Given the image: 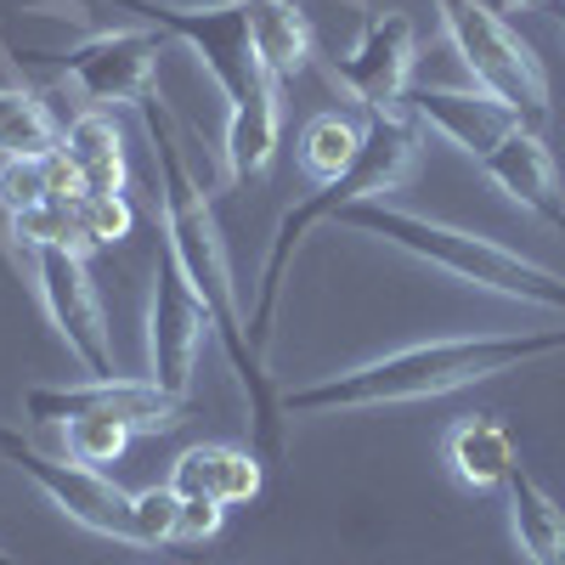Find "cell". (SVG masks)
Listing matches in <instances>:
<instances>
[{
    "instance_id": "3957f363",
    "label": "cell",
    "mask_w": 565,
    "mask_h": 565,
    "mask_svg": "<svg viewBox=\"0 0 565 565\" xmlns=\"http://www.w3.org/2000/svg\"><path fill=\"white\" fill-rule=\"evenodd\" d=\"M340 226L351 232H367V238H380L413 260H424L430 271L463 282V289H487V295H503L514 306H537V311H554L565 317V277L514 255L492 238H481V232H463V226H447V221H430L418 210H396L385 199H362L351 210L334 215Z\"/></svg>"
},
{
    "instance_id": "7a4b0ae2",
    "label": "cell",
    "mask_w": 565,
    "mask_h": 565,
    "mask_svg": "<svg viewBox=\"0 0 565 565\" xmlns=\"http://www.w3.org/2000/svg\"><path fill=\"white\" fill-rule=\"evenodd\" d=\"M565 351V328H532V334H476V340H424L385 351L362 367L328 373L317 385H289L277 402L282 413H362V407H396V402H430L463 385L498 380L526 362Z\"/></svg>"
},
{
    "instance_id": "f1b7e54d",
    "label": "cell",
    "mask_w": 565,
    "mask_h": 565,
    "mask_svg": "<svg viewBox=\"0 0 565 565\" xmlns=\"http://www.w3.org/2000/svg\"><path fill=\"white\" fill-rule=\"evenodd\" d=\"M23 441H29V436H23V430H12V424L0 418V458H12V452H18Z\"/></svg>"
},
{
    "instance_id": "603a6c76",
    "label": "cell",
    "mask_w": 565,
    "mask_h": 565,
    "mask_svg": "<svg viewBox=\"0 0 565 565\" xmlns=\"http://www.w3.org/2000/svg\"><path fill=\"white\" fill-rule=\"evenodd\" d=\"M221 476H226V447L204 441V447H186L170 469V487L175 498H221Z\"/></svg>"
},
{
    "instance_id": "e0dca14e",
    "label": "cell",
    "mask_w": 565,
    "mask_h": 565,
    "mask_svg": "<svg viewBox=\"0 0 565 565\" xmlns=\"http://www.w3.org/2000/svg\"><path fill=\"white\" fill-rule=\"evenodd\" d=\"M63 153L79 164L85 193H125V141L108 114H97V108L79 114L63 130Z\"/></svg>"
},
{
    "instance_id": "6da1fadb",
    "label": "cell",
    "mask_w": 565,
    "mask_h": 565,
    "mask_svg": "<svg viewBox=\"0 0 565 565\" xmlns=\"http://www.w3.org/2000/svg\"><path fill=\"white\" fill-rule=\"evenodd\" d=\"M141 125H148V148H153V164H159V210H164V249L170 260L181 266V277L193 282V295L204 300L215 334L226 345V362L238 373V385L249 396V413H255V430L266 441V452L282 447V402L271 396V380H266V356L255 351L249 340V317L238 306V282H232V260H226V238L215 226V210H210V193L204 181L193 175V159H186V141L175 130V119L159 108V97L136 103Z\"/></svg>"
},
{
    "instance_id": "4316f807",
    "label": "cell",
    "mask_w": 565,
    "mask_h": 565,
    "mask_svg": "<svg viewBox=\"0 0 565 565\" xmlns=\"http://www.w3.org/2000/svg\"><path fill=\"white\" fill-rule=\"evenodd\" d=\"M226 521V503L221 498H181V526H175V543H210Z\"/></svg>"
},
{
    "instance_id": "277c9868",
    "label": "cell",
    "mask_w": 565,
    "mask_h": 565,
    "mask_svg": "<svg viewBox=\"0 0 565 565\" xmlns=\"http://www.w3.org/2000/svg\"><path fill=\"white\" fill-rule=\"evenodd\" d=\"M418 164V125L402 114V108H367V125H362V148L356 159L322 181L317 193H306L295 210H282L277 232H271V255L260 266V295H255V311H249V340L255 351L266 356V340H271V311H277V282H282V266L300 249V238L317 226V221H334L340 210L362 204V199H385L413 175Z\"/></svg>"
},
{
    "instance_id": "52a82bcc",
    "label": "cell",
    "mask_w": 565,
    "mask_h": 565,
    "mask_svg": "<svg viewBox=\"0 0 565 565\" xmlns=\"http://www.w3.org/2000/svg\"><path fill=\"white\" fill-rule=\"evenodd\" d=\"M215 334V322L204 311V300L193 295V282L181 277V266L170 260V249L153 260V289H148V380L186 402L199 380V351Z\"/></svg>"
},
{
    "instance_id": "f546056e",
    "label": "cell",
    "mask_w": 565,
    "mask_h": 565,
    "mask_svg": "<svg viewBox=\"0 0 565 565\" xmlns=\"http://www.w3.org/2000/svg\"><path fill=\"white\" fill-rule=\"evenodd\" d=\"M487 7H492L498 18H509V12H521V7H537V0H487Z\"/></svg>"
},
{
    "instance_id": "8fae6325",
    "label": "cell",
    "mask_w": 565,
    "mask_h": 565,
    "mask_svg": "<svg viewBox=\"0 0 565 565\" xmlns=\"http://www.w3.org/2000/svg\"><path fill=\"white\" fill-rule=\"evenodd\" d=\"M68 79L85 90L90 103H141L153 90L159 68V34L153 29H103L85 34L74 52L63 57Z\"/></svg>"
},
{
    "instance_id": "d4e9b609",
    "label": "cell",
    "mask_w": 565,
    "mask_h": 565,
    "mask_svg": "<svg viewBox=\"0 0 565 565\" xmlns=\"http://www.w3.org/2000/svg\"><path fill=\"white\" fill-rule=\"evenodd\" d=\"M12 232H18V244H23V249L57 244V238H68V244H74V221H68V204H57V199H45V204H34V210L12 215Z\"/></svg>"
},
{
    "instance_id": "ffe728a7",
    "label": "cell",
    "mask_w": 565,
    "mask_h": 565,
    "mask_svg": "<svg viewBox=\"0 0 565 565\" xmlns=\"http://www.w3.org/2000/svg\"><path fill=\"white\" fill-rule=\"evenodd\" d=\"M68 221H74V244H90V249L125 244L136 232V210L125 193H85L68 204Z\"/></svg>"
},
{
    "instance_id": "1f68e13d",
    "label": "cell",
    "mask_w": 565,
    "mask_h": 565,
    "mask_svg": "<svg viewBox=\"0 0 565 565\" xmlns=\"http://www.w3.org/2000/svg\"><path fill=\"white\" fill-rule=\"evenodd\" d=\"M559 34H565V12H559Z\"/></svg>"
},
{
    "instance_id": "5b68a950",
    "label": "cell",
    "mask_w": 565,
    "mask_h": 565,
    "mask_svg": "<svg viewBox=\"0 0 565 565\" xmlns=\"http://www.w3.org/2000/svg\"><path fill=\"white\" fill-rule=\"evenodd\" d=\"M436 7H441L447 40L458 45V57L476 74V85L487 97H498L526 130H543L548 125V74H543L532 45L487 0H436Z\"/></svg>"
},
{
    "instance_id": "44dd1931",
    "label": "cell",
    "mask_w": 565,
    "mask_h": 565,
    "mask_svg": "<svg viewBox=\"0 0 565 565\" xmlns=\"http://www.w3.org/2000/svg\"><path fill=\"white\" fill-rule=\"evenodd\" d=\"M130 424L119 418H97V413H85V418H68V458L74 463H90V469H103V463H119L125 447H130Z\"/></svg>"
},
{
    "instance_id": "2e32d148",
    "label": "cell",
    "mask_w": 565,
    "mask_h": 565,
    "mask_svg": "<svg viewBox=\"0 0 565 565\" xmlns=\"http://www.w3.org/2000/svg\"><path fill=\"white\" fill-rule=\"evenodd\" d=\"M249 40L255 57L277 85H295L311 63V29L300 0H249Z\"/></svg>"
},
{
    "instance_id": "83f0119b",
    "label": "cell",
    "mask_w": 565,
    "mask_h": 565,
    "mask_svg": "<svg viewBox=\"0 0 565 565\" xmlns=\"http://www.w3.org/2000/svg\"><path fill=\"white\" fill-rule=\"evenodd\" d=\"M45 199H57V204H74V199H85V175H79V164L57 148L52 159H45Z\"/></svg>"
},
{
    "instance_id": "9a60e30c",
    "label": "cell",
    "mask_w": 565,
    "mask_h": 565,
    "mask_svg": "<svg viewBox=\"0 0 565 565\" xmlns=\"http://www.w3.org/2000/svg\"><path fill=\"white\" fill-rule=\"evenodd\" d=\"M503 498H509V532L521 543V554L532 565H565V509L526 463H514V476L503 481Z\"/></svg>"
},
{
    "instance_id": "4fadbf2b",
    "label": "cell",
    "mask_w": 565,
    "mask_h": 565,
    "mask_svg": "<svg viewBox=\"0 0 565 565\" xmlns=\"http://www.w3.org/2000/svg\"><path fill=\"white\" fill-rule=\"evenodd\" d=\"M481 170H487V181L498 186V193H509L521 210H532L548 226H565V186H559V170H554V153H548L543 130L514 125L481 159Z\"/></svg>"
},
{
    "instance_id": "8992f818",
    "label": "cell",
    "mask_w": 565,
    "mask_h": 565,
    "mask_svg": "<svg viewBox=\"0 0 565 565\" xmlns=\"http://www.w3.org/2000/svg\"><path fill=\"white\" fill-rule=\"evenodd\" d=\"M34 282H40V306L52 317L57 340L68 345V356L79 362L85 380H114V345H108V322H103V300L90 289V271L79 244L57 238V244H40L29 249Z\"/></svg>"
},
{
    "instance_id": "4dcf8cb0",
    "label": "cell",
    "mask_w": 565,
    "mask_h": 565,
    "mask_svg": "<svg viewBox=\"0 0 565 565\" xmlns=\"http://www.w3.org/2000/svg\"><path fill=\"white\" fill-rule=\"evenodd\" d=\"M0 565H18V559H12V554H0Z\"/></svg>"
},
{
    "instance_id": "30bf717a",
    "label": "cell",
    "mask_w": 565,
    "mask_h": 565,
    "mask_svg": "<svg viewBox=\"0 0 565 565\" xmlns=\"http://www.w3.org/2000/svg\"><path fill=\"white\" fill-rule=\"evenodd\" d=\"M413 57H418V34H413V18L407 12H373L356 34L351 52L328 68V79L345 85L351 97L367 108H402L407 97V74H413Z\"/></svg>"
},
{
    "instance_id": "484cf974",
    "label": "cell",
    "mask_w": 565,
    "mask_h": 565,
    "mask_svg": "<svg viewBox=\"0 0 565 565\" xmlns=\"http://www.w3.org/2000/svg\"><path fill=\"white\" fill-rule=\"evenodd\" d=\"M260 498V458L244 447H226V476H221V503H255Z\"/></svg>"
},
{
    "instance_id": "7402d4cb",
    "label": "cell",
    "mask_w": 565,
    "mask_h": 565,
    "mask_svg": "<svg viewBox=\"0 0 565 565\" xmlns=\"http://www.w3.org/2000/svg\"><path fill=\"white\" fill-rule=\"evenodd\" d=\"M130 521H136V543H141V548L175 543V526H181V498H175V487L130 492Z\"/></svg>"
},
{
    "instance_id": "9c48e42d",
    "label": "cell",
    "mask_w": 565,
    "mask_h": 565,
    "mask_svg": "<svg viewBox=\"0 0 565 565\" xmlns=\"http://www.w3.org/2000/svg\"><path fill=\"white\" fill-rule=\"evenodd\" d=\"M7 463H18V476H29L45 498H52L74 526L114 537V543H136V521H130V492H119L103 469L74 463V458H52L34 441H23Z\"/></svg>"
},
{
    "instance_id": "5bb4252c",
    "label": "cell",
    "mask_w": 565,
    "mask_h": 565,
    "mask_svg": "<svg viewBox=\"0 0 565 565\" xmlns=\"http://www.w3.org/2000/svg\"><path fill=\"white\" fill-rule=\"evenodd\" d=\"M441 458L452 469V481L469 487V492H498L514 476V463H521L509 424L498 413H463L441 436Z\"/></svg>"
},
{
    "instance_id": "d6986e66",
    "label": "cell",
    "mask_w": 565,
    "mask_h": 565,
    "mask_svg": "<svg viewBox=\"0 0 565 565\" xmlns=\"http://www.w3.org/2000/svg\"><path fill=\"white\" fill-rule=\"evenodd\" d=\"M356 148H362V125H351V119H340V114H317V119L306 125V136H300V159H306V170L317 175V186L334 181V175L356 159Z\"/></svg>"
},
{
    "instance_id": "cb8c5ba5",
    "label": "cell",
    "mask_w": 565,
    "mask_h": 565,
    "mask_svg": "<svg viewBox=\"0 0 565 565\" xmlns=\"http://www.w3.org/2000/svg\"><path fill=\"white\" fill-rule=\"evenodd\" d=\"M45 204V159H7L0 164V210L23 215Z\"/></svg>"
},
{
    "instance_id": "7c38bea8",
    "label": "cell",
    "mask_w": 565,
    "mask_h": 565,
    "mask_svg": "<svg viewBox=\"0 0 565 565\" xmlns=\"http://www.w3.org/2000/svg\"><path fill=\"white\" fill-rule=\"evenodd\" d=\"M407 108H413V119L418 125H430L441 141H452L458 153H469V159H487L498 141L521 125L498 97H487V90L476 85V90H452V85H407V97H402Z\"/></svg>"
},
{
    "instance_id": "ac0fdd59",
    "label": "cell",
    "mask_w": 565,
    "mask_h": 565,
    "mask_svg": "<svg viewBox=\"0 0 565 565\" xmlns=\"http://www.w3.org/2000/svg\"><path fill=\"white\" fill-rule=\"evenodd\" d=\"M63 148L57 119L23 85H0V153L7 159H52Z\"/></svg>"
},
{
    "instance_id": "ba28073f",
    "label": "cell",
    "mask_w": 565,
    "mask_h": 565,
    "mask_svg": "<svg viewBox=\"0 0 565 565\" xmlns=\"http://www.w3.org/2000/svg\"><path fill=\"white\" fill-rule=\"evenodd\" d=\"M119 418L136 436H164L186 418V402L164 396L153 380H79V385H29L23 391V418L29 424H68V418Z\"/></svg>"
}]
</instances>
